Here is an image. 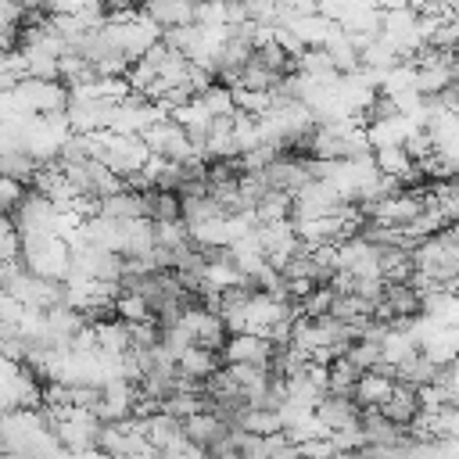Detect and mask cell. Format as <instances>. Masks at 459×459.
Here are the masks:
<instances>
[{
    "instance_id": "cell-1",
    "label": "cell",
    "mask_w": 459,
    "mask_h": 459,
    "mask_svg": "<svg viewBox=\"0 0 459 459\" xmlns=\"http://www.w3.org/2000/svg\"><path fill=\"white\" fill-rule=\"evenodd\" d=\"M308 154H276L265 169H262V176H265V183H269V190H283V194H298L305 183H312V169H308Z\"/></svg>"
},
{
    "instance_id": "cell-2",
    "label": "cell",
    "mask_w": 459,
    "mask_h": 459,
    "mask_svg": "<svg viewBox=\"0 0 459 459\" xmlns=\"http://www.w3.org/2000/svg\"><path fill=\"white\" fill-rule=\"evenodd\" d=\"M273 341L269 337H262V333H247V330H240V333H230L226 337V344H222V362H258V366H269V359H273Z\"/></svg>"
},
{
    "instance_id": "cell-3",
    "label": "cell",
    "mask_w": 459,
    "mask_h": 459,
    "mask_svg": "<svg viewBox=\"0 0 459 459\" xmlns=\"http://www.w3.org/2000/svg\"><path fill=\"white\" fill-rule=\"evenodd\" d=\"M316 416L330 427V430H341V427H355L362 423V405L351 398V394H323L319 405H316Z\"/></svg>"
},
{
    "instance_id": "cell-4",
    "label": "cell",
    "mask_w": 459,
    "mask_h": 459,
    "mask_svg": "<svg viewBox=\"0 0 459 459\" xmlns=\"http://www.w3.org/2000/svg\"><path fill=\"white\" fill-rule=\"evenodd\" d=\"M140 11L165 32V29H176V25H190L194 11H197V0H140Z\"/></svg>"
},
{
    "instance_id": "cell-5",
    "label": "cell",
    "mask_w": 459,
    "mask_h": 459,
    "mask_svg": "<svg viewBox=\"0 0 459 459\" xmlns=\"http://www.w3.org/2000/svg\"><path fill=\"white\" fill-rule=\"evenodd\" d=\"M183 434H186L190 441L212 448V445H219V441L230 434V423H226L215 409H201V412H194V416L183 420Z\"/></svg>"
},
{
    "instance_id": "cell-6",
    "label": "cell",
    "mask_w": 459,
    "mask_h": 459,
    "mask_svg": "<svg viewBox=\"0 0 459 459\" xmlns=\"http://www.w3.org/2000/svg\"><path fill=\"white\" fill-rule=\"evenodd\" d=\"M219 366H226L222 355H219L215 348H204V344H190V348H183V355L176 359V369H179L183 377H194V380H208Z\"/></svg>"
},
{
    "instance_id": "cell-7",
    "label": "cell",
    "mask_w": 459,
    "mask_h": 459,
    "mask_svg": "<svg viewBox=\"0 0 459 459\" xmlns=\"http://www.w3.org/2000/svg\"><path fill=\"white\" fill-rule=\"evenodd\" d=\"M380 412H384L391 423H402V427H409V423L420 416V391L398 380V384H394V391H391V398L380 405Z\"/></svg>"
},
{
    "instance_id": "cell-8",
    "label": "cell",
    "mask_w": 459,
    "mask_h": 459,
    "mask_svg": "<svg viewBox=\"0 0 459 459\" xmlns=\"http://www.w3.org/2000/svg\"><path fill=\"white\" fill-rule=\"evenodd\" d=\"M108 219H147V194L140 190H118L111 197H100V212Z\"/></svg>"
},
{
    "instance_id": "cell-9",
    "label": "cell",
    "mask_w": 459,
    "mask_h": 459,
    "mask_svg": "<svg viewBox=\"0 0 459 459\" xmlns=\"http://www.w3.org/2000/svg\"><path fill=\"white\" fill-rule=\"evenodd\" d=\"M394 377H384V373H377V369H366L359 380H355V391H351V398L366 409V405H384L387 398H391V391H394Z\"/></svg>"
},
{
    "instance_id": "cell-10",
    "label": "cell",
    "mask_w": 459,
    "mask_h": 459,
    "mask_svg": "<svg viewBox=\"0 0 459 459\" xmlns=\"http://www.w3.org/2000/svg\"><path fill=\"white\" fill-rule=\"evenodd\" d=\"M420 351L434 362V366H448L459 359V326H437L423 344Z\"/></svg>"
},
{
    "instance_id": "cell-11",
    "label": "cell",
    "mask_w": 459,
    "mask_h": 459,
    "mask_svg": "<svg viewBox=\"0 0 459 459\" xmlns=\"http://www.w3.org/2000/svg\"><path fill=\"white\" fill-rule=\"evenodd\" d=\"M233 427H240V430H251V434H262V437H269V434H280V430H283V420H280V409L247 405V409H240V412L233 416Z\"/></svg>"
},
{
    "instance_id": "cell-12",
    "label": "cell",
    "mask_w": 459,
    "mask_h": 459,
    "mask_svg": "<svg viewBox=\"0 0 459 459\" xmlns=\"http://www.w3.org/2000/svg\"><path fill=\"white\" fill-rule=\"evenodd\" d=\"M290 208H294V197H290V194H283V190H269V194L251 208V222H255V226L283 222V219H290Z\"/></svg>"
},
{
    "instance_id": "cell-13",
    "label": "cell",
    "mask_w": 459,
    "mask_h": 459,
    "mask_svg": "<svg viewBox=\"0 0 459 459\" xmlns=\"http://www.w3.org/2000/svg\"><path fill=\"white\" fill-rule=\"evenodd\" d=\"M147 219L151 222H176V219H183V197L176 190H147Z\"/></svg>"
},
{
    "instance_id": "cell-14",
    "label": "cell",
    "mask_w": 459,
    "mask_h": 459,
    "mask_svg": "<svg viewBox=\"0 0 459 459\" xmlns=\"http://www.w3.org/2000/svg\"><path fill=\"white\" fill-rule=\"evenodd\" d=\"M39 169H43V165H39L29 151H7V154H0V172L11 176V179H18V183H25V186L36 183Z\"/></svg>"
},
{
    "instance_id": "cell-15",
    "label": "cell",
    "mask_w": 459,
    "mask_h": 459,
    "mask_svg": "<svg viewBox=\"0 0 459 459\" xmlns=\"http://www.w3.org/2000/svg\"><path fill=\"white\" fill-rule=\"evenodd\" d=\"M437 369H441V366H434L423 351H416L412 359H405V362L398 366V380L409 384V387H427V384H434Z\"/></svg>"
},
{
    "instance_id": "cell-16",
    "label": "cell",
    "mask_w": 459,
    "mask_h": 459,
    "mask_svg": "<svg viewBox=\"0 0 459 459\" xmlns=\"http://www.w3.org/2000/svg\"><path fill=\"white\" fill-rule=\"evenodd\" d=\"M333 298H337V290H333L330 283H316V287L298 301V308H301L305 319H323V316H330Z\"/></svg>"
},
{
    "instance_id": "cell-17",
    "label": "cell",
    "mask_w": 459,
    "mask_h": 459,
    "mask_svg": "<svg viewBox=\"0 0 459 459\" xmlns=\"http://www.w3.org/2000/svg\"><path fill=\"white\" fill-rule=\"evenodd\" d=\"M118 319H126V323H147V319H158L154 316V308L147 305V298L143 294H129V290H122L118 298H115V308H111Z\"/></svg>"
},
{
    "instance_id": "cell-18",
    "label": "cell",
    "mask_w": 459,
    "mask_h": 459,
    "mask_svg": "<svg viewBox=\"0 0 459 459\" xmlns=\"http://www.w3.org/2000/svg\"><path fill=\"white\" fill-rule=\"evenodd\" d=\"M359 377H362V369H359L348 355H341V359L330 362V384H326V391H330V394H351Z\"/></svg>"
},
{
    "instance_id": "cell-19",
    "label": "cell",
    "mask_w": 459,
    "mask_h": 459,
    "mask_svg": "<svg viewBox=\"0 0 459 459\" xmlns=\"http://www.w3.org/2000/svg\"><path fill=\"white\" fill-rule=\"evenodd\" d=\"M197 97H201V104L212 111V118H215V115H233V111H237L230 82H208V86H204Z\"/></svg>"
},
{
    "instance_id": "cell-20",
    "label": "cell",
    "mask_w": 459,
    "mask_h": 459,
    "mask_svg": "<svg viewBox=\"0 0 459 459\" xmlns=\"http://www.w3.org/2000/svg\"><path fill=\"white\" fill-rule=\"evenodd\" d=\"M233 90V104L237 111H247V115H265L273 108V93L269 90H247V86H230Z\"/></svg>"
},
{
    "instance_id": "cell-21",
    "label": "cell",
    "mask_w": 459,
    "mask_h": 459,
    "mask_svg": "<svg viewBox=\"0 0 459 459\" xmlns=\"http://www.w3.org/2000/svg\"><path fill=\"white\" fill-rule=\"evenodd\" d=\"M344 355H348V359L366 373V369H373V366L380 362V341L359 337V341H351V344H348V351H344Z\"/></svg>"
},
{
    "instance_id": "cell-22",
    "label": "cell",
    "mask_w": 459,
    "mask_h": 459,
    "mask_svg": "<svg viewBox=\"0 0 459 459\" xmlns=\"http://www.w3.org/2000/svg\"><path fill=\"white\" fill-rule=\"evenodd\" d=\"M25 194H29V186H25V183H18V179H11V176H4V172H0V212H7V215H11Z\"/></svg>"
},
{
    "instance_id": "cell-23",
    "label": "cell",
    "mask_w": 459,
    "mask_h": 459,
    "mask_svg": "<svg viewBox=\"0 0 459 459\" xmlns=\"http://www.w3.org/2000/svg\"><path fill=\"white\" fill-rule=\"evenodd\" d=\"M333 452H337L333 437H312V441H301L298 445V455L301 459H330Z\"/></svg>"
},
{
    "instance_id": "cell-24",
    "label": "cell",
    "mask_w": 459,
    "mask_h": 459,
    "mask_svg": "<svg viewBox=\"0 0 459 459\" xmlns=\"http://www.w3.org/2000/svg\"><path fill=\"white\" fill-rule=\"evenodd\" d=\"M330 459H362V452H333Z\"/></svg>"
}]
</instances>
